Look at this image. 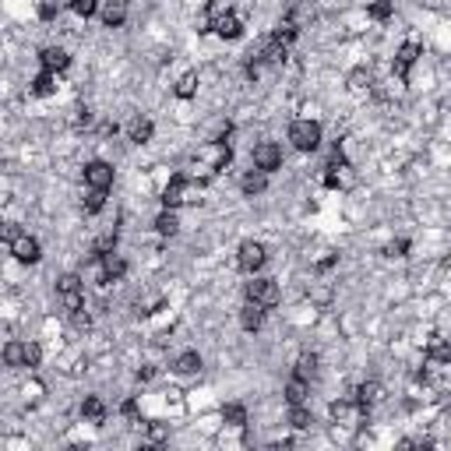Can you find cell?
<instances>
[{
    "label": "cell",
    "mask_w": 451,
    "mask_h": 451,
    "mask_svg": "<svg viewBox=\"0 0 451 451\" xmlns=\"http://www.w3.org/2000/svg\"><path fill=\"white\" fill-rule=\"evenodd\" d=\"M0 233L7 237V251H11V258L18 265H39L43 261V244L36 237H28V233H21L14 226H4Z\"/></svg>",
    "instance_id": "obj_1"
},
{
    "label": "cell",
    "mask_w": 451,
    "mask_h": 451,
    "mask_svg": "<svg viewBox=\"0 0 451 451\" xmlns=\"http://www.w3.org/2000/svg\"><path fill=\"white\" fill-rule=\"evenodd\" d=\"M321 141H325V127H321L317 120L300 116V120L289 124V145H293L296 152H317Z\"/></svg>",
    "instance_id": "obj_2"
},
{
    "label": "cell",
    "mask_w": 451,
    "mask_h": 451,
    "mask_svg": "<svg viewBox=\"0 0 451 451\" xmlns=\"http://www.w3.org/2000/svg\"><path fill=\"white\" fill-rule=\"evenodd\" d=\"M423 57V43L416 39H406L398 50H395V60H391V78H398L402 85H409V75L416 67V60Z\"/></svg>",
    "instance_id": "obj_3"
},
{
    "label": "cell",
    "mask_w": 451,
    "mask_h": 451,
    "mask_svg": "<svg viewBox=\"0 0 451 451\" xmlns=\"http://www.w3.org/2000/svg\"><path fill=\"white\" fill-rule=\"evenodd\" d=\"M57 296H60L64 310H82L85 307V282H82V275H75V271L60 275L57 278Z\"/></svg>",
    "instance_id": "obj_4"
},
{
    "label": "cell",
    "mask_w": 451,
    "mask_h": 451,
    "mask_svg": "<svg viewBox=\"0 0 451 451\" xmlns=\"http://www.w3.org/2000/svg\"><path fill=\"white\" fill-rule=\"evenodd\" d=\"M197 159L205 163V170H208V173H222V170L233 163V148H229V141H226V138H215V141H208V145L197 152Z\"/></svg>",
    "instance_id": "obj_5"
},
{
    "label": "cell",
    "mask_w": 451,
    "mask_h": 451,
    "mask_svg": "<svg viewBox=\"0 0 451 451\" xmlns=\"http://www.w3.org/2000/svg\"><path fill=\"white\" fill-rule=\"evenodd\" d=\"M237 265L247 271V275H258V271L268 265V247L261 240H244L240 251H237Z\"/></svg>",
    "instance_id": "obj_6"
},
{
    "label": "cell",
    "mask_w": 451,
    "mask_h": 451,
    "mask_svg": "<svg viewBox=\"0 0 451 451\" xmlns=\"http://www.w3.org/2000/svg\"><path fill=\"white\" fill-rule=\"evenodd\" d=\"M254 170H261V173H278L282 170V163H286V156H282V145L278 141H258L254 145Z\"/></svg>",
    "instance_id": "obj_7"
},
{
    "label": "cell",
    "mask_w": 451,
    "mask_h": 451,
    "mask_svg": "<svg viewBox=\"0 0 451 451\" xmlns=\"http://www.w3.org/2000/svg\"><path fill=\"white\" fill-rule=\"evenodd\" d=\"M247 300H254V303H261L265 310H271V307L282 303V289H278L275 278H251V282H247Z\"/></svg>",
    "instance_id": "obj_8"
},
{
    "label": "cell",
    "mask_w": 451,
    "mask_h": 451,
    "mask_svg": "<svg viewBox=\"0 0 451 451\" xmlns=\"http://www.w3.org/2000/svg\"><path fill=\"white\" fill-rule=\"evenodd\" d=\"M159 201H163V208H180L187 201H194V197H190V177H187V173H173V177L166 180V187H163Z\"/></svg>",
    "instance_id": "obj_9"
},
{
    "label": "cell",
    "mask_w": 451,
    "mask_h": 451,
    "mask_svg": "<svg viewBox=\"0 0 451 451\" xmlns=\"http://www.w3.org/2000/svg\"><path fill=\"white\" fill-rule=\"evenodd\" d=\"M113 180H116L113 163H106V159H92V163H85V187H89V190H109Z\"/></svg>",
    "instance_id": "obj_10"
},
{
    "label": "cell",
    "mask_w": 451,
    "mask_h": 451,
    "mask_svg": "<svg viewBox=\"0 0 451 451\" xmlns=\"http://www.w3.org/2000/svg\"><path fill=\"white\" fill-rule=\"evenodd\" d=\"M208 28H212L219 39H226V43H233V39H240V36H244V21H240L233 11H226V14L212 18V21H208Z\"/></svg>",
    "instance_id": "obj_11"
},
{
    "label": "cell",
    "mask_w": 451,
    "mask_h": 451,
    "mask_svg": "<svg viewBox=\"0 0 451 451\" xmlns=\"http://www.w3.org/2000/svg\"><path fill=\"white\" fill-rule=\"evenodd\" d=\"M71 67V53L60 50V46H46L39 50V71H50V75H64Z\"/></svg>",
    "instance_id": "obj_12"
},
{
    "label": "cell",
    "mask_w": 451,
    "mask_h": 451,
    "mask_svg": "<svg viewBox=\"0 0 451 451\" xmlns=\"http://www.w3.org/2000/svg\"><path fill=\"white\" fill-rule=\"evenodd\" d=\"M384 398V388H381V381H360L357 388H353V402H357V409H374L377 402Z\"/></svg>",
    "instance_id": "obj_13"
},
{
    "label": "cell",
    "mask_w": 451,
    "mask_h": 451,
    "mask_svg": "<svg viewBox=\"0 0 451 451\" xmlns=\"http://www.w3.org/2000/svg\"><path fill=\"white\" fill-rule=\"evenodd\" d=\"M254 60H258L261 67H278V64H286V43L275 39V36H268L265 46H261V53H258Z\"/></svg>",
    "instance_id": "obj_14"
},
{
    "label": "cell",
    "mask_w": 451,
    "mask_h": 451,
    "mask_svg": "<svg viewBox=\"0 0 451 451\" xmlns=\"http://www.w3.org/2000/svg\"><path fill=\"white\" fill-rule=\"evenodd\" d=\"M265 314H268V310H265L261 303L247 300V303L240 307V328H244V332H261V328H265Z\"/></svg>",
    "instance_id": "obj_15"
},
{
    "label": "cell",
    "mask_w": 451,
    "mask_h": 451,
    "mask_svg": "<svg viewBox=\"0 0 451 451\" xmlns=\"http://www.w3.org/2000/svg\"><path fill=\"white\" fill-rule=\"evenodd\" d=\"M201 366H205V360H201L197 349H183L180 357L170 363V370H173L177 377H194V374H201Z\"/></svg>",
    "instance_id": "obj_16"
},
{
    "label": "cell",
    "mask_w": 451,
    "mask_h": 451,
    "mask_svg": "<svg viewBox=\"0 0 451 451\" xmlns=\"http://www.w3.org/2000/svg\"><path fill=\"white\" fill-rule=\"evenodd\" d=\"M240 190H244V197H258V194H265V190H268V173H261V170H247V173L240 177Z\"/></svg>",
    "instance_id": "obj_17"
},
{
    "label": "cell",
    "mask_w": 451,
    "mask_h": 451,
    "mask_svg": "<svg viewBox=\"0 0 451 451\" xmlns=\"http://www.w3.org/2000/svg\"><path fill=\"white\" fill-rule=\"evenodd\" d=\"M152 134H156V124H152L148 116H134V120L127 124V138H131L134 145H148Z\"/></svg>",
    "instance_id": "obj_18"
},
{
    "label": "cell",
    "mask_w": 451,
    "mask_h": 451,
    "mask_svg": "<svg viewBox=\"0 0 451 451\" xmlns=\"http://www.w3.org/2000/svg\"><path fill=\"white\" fill-rule=\"evenodd\" d=\"M282 395H286V402L289 406H300V402H307V395H310V381L307 377H289L286 381V388H282Z\"/></svg>",
    "instance_id": "obj_19"
},
{
    "label": "cell",
    "mask_w": 451,
    "mask_h": 451,
    "mask_svg": "<svg viewBox=\"0 0 451 451\" xmlns=\"http://www.w3.org/2000/svg\"><path fill=\"white\" fill-rule=\"evenodd\" d=\"M106 416H109V409H106V402H102L99 395H85V398H82V420L102 423Z\"/></svg>",
    "instance_id": "obj_20"
},
{
    "label": "cell",
    "mask_w": 451,
    "mask_h": 451,
    "mask_svg": "<svg viewBox=\"0 0 451 451\" xmlns=\"http://www.w3.org/2000/svg\"><path fill=\"white\" fill-rule=\"evenodd\" d=\"M156 233L159 237H177L180 233V219H177V208H163L159 215H156Z\"/></svg>",
    "instance_id": "obj_21"
},
{
    "label": "cell",
    "mask_w": 451,
    "mask_h": 451,
    "mask_svg": "<svg viewBox=\"0 0 451 451\" xmlns=\"http://www.w3.org/2000/svg\"><path fill=\"white\" fill-rule=\"evenodd\" d=\"M222 423L233 427V430H244L247 427V406L244 402H226L222 406Z\"/></svg>",
    "instance_id": "obj_22"
},
{
    "label": "cell",
    "mask_w": 451,
    "mask_h": 451,
    "mask_svg": "<svg viewBox=\"0 0 451 451\" xmlns=\"http://www.w3.org/2000/svg\"><path fill=\"white\" fill-rule=\"evenodd\" d=\"M127 21V4L124 0H109L106 7H102V25L106 28H120Z\"/></svg>",
    "instance_id": "obj_23"
},
{
    "label": "cell",
    "mask_w": 451,
    "mask_h": 451,
    "mask_svg": "<svg viewBox=\"0 0 451 451\" xmlns=\"http://www.w3.org/2000/svg\"><path fill=\"white\" fill-rule=\"evenodd\" d=\"M0 360L4 366H11V370H18V366H25V342H4V349H0Z\"/></svg>",
    "instance_id": "obj_24"
},
{
    "label": "cell",
    "mask_w": 451,
    "mask_h": 451,
    "mask_svg": "<svg viewBox=\"0 0 451 451\" xmlns=\"http://www.w3.org/2000/svg\"><path fill=\"white\" fill-rule=\"evenodd\" d=\"M28 92H32V95H39V99H46V95H57V75H50V71H39V75L32 78Z\"/></svg>",
    "instance_id": "obj_25"
},
{
    "label": "cell",
    "mask_w": 451,
    "mask_h": 451,
    "mask_svg": "<svg viewBox=\"0 0 451 451\" xmlns=\"http://www.w3.org/2000/svg\"><path fill=\"white\" fill-rule=\"evenodd\" d=\"M286 420H289L293 430H310V427H314V413H310L303 402H300V406H289V416H286Z\"/></svg>",
    "instance_id": "obj_26"
},
{
    "label": "cell",
    "mask_w": 451,
    "mask_h": 451,
    "mask_svg": "<svg viewBox=\"0 0 451 451\" xmlns=\"http://www.w3.org/2000/svg\"><path fill=\"white\" fill-rule=\"evenodd\" d=\"M370 85H374V75H370L366 67H353V71L346 75V89L357 92V95H360V92H370Z\"/></svg>",
    "instance_id": "obj_27"
},
{
    "label": "cell",
    "mask_w": 451,
    "mask_h": 451,
    "mask_svg": "<svg viewBox=\"0 0 451 451\" xmlns=\"http://www.w3.org/2000/svg\"><path fill=\"white\" fill-rule=\"evenodd\" d=\"M328 413H332V420H335V423H346V427H349V423H353V413H357V402H353V398H339V402H332V409H328ZM363 413V409H360Z\"/></svg>",
    "instance_id": "obj_28"
},
{
    "label": "cell",
    "mask_w": 451,
    "mask_h": 451,
    "mask_svg": "<svg viewBox=\"0 0 451 451\" xmlns=\"http://www.w3.org/2000/svg\"><path fill=\"white\" fill-rule=\"evenodd\" d=\"M427 360L438 363V366H448V363H451V346H448V339H434V342L427 346Z\"/></svg>",
    "instance_id": "obj_29"
},
{
    "label": "cell",
    "mask_w": 451,
    "mask_h": 451,
    "mask_svg": "<svg viewBox=\"0 0 451 451\" xmlns=\"http://www.w3.org/2000/svg\"><path fill=\"white\" fill-rule=\"evenodd\" d=\"M391 14H395V4L391 0H374V4H366V18L370 21H391Z\"/></svg>",
    "instance_id": "obj_30"
},
{
    "label": "cell",
    "mask_w": 451,
    "mask_h": 451,
    "mask_svg": "<svg viewBox=\"0 0 451 451\" xmlns=\"http://www.w3.org/2000/svg\"><path fill=\"white\" fill-rule=\"evenodd\" d=\"M317 363H321L317 360V353H300V357H296V366H293V374L310 381V377L317 374Z\"/></svg>",
    "instance_id": "obj_31"
},
{
    "label": "cell",
    "mask_w": 451,
    "mask_h": 451,
    "mask_svg": "<svg viewBox=\"0 0 451 451\" xmlns=\"http://www.w3.org/2000/svg\"><path fill=\"white\" fill-rule=\"evenodd\" d=\"M173 92H177V99H194L197 95V71H183Z\"/></svg>",
    "instance_id": "obj_32"
},
{
    "label": "cell",
    "mask_w": 451,
    "mask_h": 451,
    "mask_svg": "<svg viewBox=\"0 0 451 451\" xmlns=\"http://www.w3.org/2000/svg\"><path fill=\"white\" fill-rule=\"evenodd\" d=\"M43 366V346L39 342H25V370H39Z\"/></svg>",
    "instance_id": "obj_33"
},
{
    "label": "cell",
    "mask_w": 451,
    "mask_h": 451,
    "mask_svg": "<svg viewBox=\"0 0 451 451\" xmlns=\"http://www.w3.org/2000/svg\"><path fill=\"white\" fill-rule=\"evenodd\" d=\"M82 208L92 212V215H95V212H102V208H106V190H89V194L82 197Z\"/></svg>",
    "instance_id": "obj_34"
},
{
    "label": "cell",
    "mask_w": 451,
    "mask_h": 451,
    "mask_svg": "<svg viewBox=\"0 0 451 451\" xmlns=\"http://www.w3.org/2000/svg\"><path fill=\"white\" fill-rule=\"evenodd\" d=\"M67 7H71V14H78V18H92V14L99 11V0H67Z\"/></svg>",
    "instance_id": "obj_35"
},
{
    "label": "cell",
    "mask_w": 451,
    "mask_h": 451,
    "mask_svg": "<svg viewBox=\"0 0 451 451\" xmlns=\"http://www.w3.org/2000/svg\"><path fill=\"white\" fill-rule=\"evenodd\" d=\"M406 251H409V240H391V244L384 247L388 258H406Z\"/></svg>",
    "instance_id": "obj_36"
},
{
    "label": "cell",
    "mask_w": 451,
    "mask_h": 451,
    "mask_svg": "<svg viewBox=\"0 0 451 451\" xmlns=\"http://www.w3.org/2000/svg\"><path fill=\"white\" fill-rule=\"evenodd\" d=\"M92 124V109L89 106H78V109H75V127H89Z\"/></svg>",
    "instance_id": "obj_37"
},
{
    "label": "cell",
    "mask_w": 451,
    "mask_h": 451,
    "mask_svg": "<svg viewBox=\"0 0 451 451\" xmlns=\"http://www.w3.org/2000/svg\"><path fill=\"white\" fill-rule=\"evenodd\" d=\"M120 413H124L127 420H134V423H141V416H138V402H134V398H127V402L120 406Z\"/></svg>",
    "instance_id": "obj_38"
},
{
    "label": "cell",
    "mask_w": 451,
    "mask_h": 451,
    "mask_svg": "<svg viewBox=\"0 0 451 451\" xmlns=\"http://www.w3.org/2000/svg\"><path fill=\"white\" fill-rule=\"evenodd\" d=\"M166 434H170V430H166L163 423H152V427H148V441H152V445H159Z\"/></svg>",
    "instance_id": "obj_39"
},
{
    "label": "cell",
    "mask_w": 451,
    "mask_h": 451,
    "mask_svg": "<svg viewBox=\"0 0 451 451\" xmlns=\"http://www.w3.org/2000/svg\"><path fill=\"white\" fill-rule=\"evenodd\" d=\"M39 18H43V21H53V18H57V4H50V0L39 4Z\"/></svg>",
    "instance_id": "obj_40"
},
{
    "label": "cell",
    "mask_w": 451,
    "mask_h": 451,
    "mask_svg": "<svg viewBox=\"0 0 451 451\" xmlns=\"http://www.w3.org/2000/svg\"><path fill=\"white\" fill-rule=\"evenodd\" d=\"M156 374H159V366H152V363H145V366L138 370V381H152Z\"/></svg>",
    "instance_id": "obj_41"
},
{
    "label": "cell",
    "mask_w": 451,
    "mask_h": 451,
    "mask_svg": "<svg viewBox=\"0 0 451 451\" xmlns=\"http://www.w3.org/2000/svg\"><path fill=\"white\" fill-rule=\"evenodd\" d=\"M335 265H339V254H332V258H321L314 268H317V271H328V268H335Z\"/></svg>",
    "instance_id": "obj_42"
},
{
    "label": "cell",
    "mask_w": 451,
    "mask_h": 451,
    "mask_svg": "<svg viewBox=\"0 0 451 451\" xmlns=\"http://www.w3.org/2000/svg\"><path fill=\"white\" fill-rule=\"evenodd\" d=\"M0 229H4V215H0Z\"/></svg>",
    "instance_id": "obj_43"
}]
</instances>
